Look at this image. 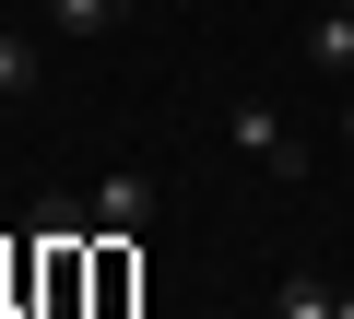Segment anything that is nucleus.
<instances>
[{
    "instance_id": "f257e3e1",
    "label": "nucleus",
    "mask_w": 354,
    "mask_h": 319,
    "mask_svg": "<svg viewBox=\"0 0 354 319\" xmlns=\"http://www.w3.org/2000/svg\"><path fill=\"white\" fill-rule=\"evenodd\" d=\"M83 213H95V237H142V225H153V178H142V166H106Z\"/></svg>"
},
{
    "instance_id": "f03ea898",
    "label": "nucleus",
    "mask_w": 354,
    "mask_h": 319,
    "mask_svg": "<svg viewBox=\"0 0 354 319\" xmlns=\"http://www.w3.org/2000/svg\"><path fill=\"white\" fill-rule=\"evenodd\" d=\"M236 154H248L260 178H295V166H307V154H295V130H283L272 107H236Z\"/></svg>"
},
{
    "instance_id": "39448f33",
    "label": "nucleus",
    "mask_w": 354,
    "mask_h": 319,
    "mask_svg": "<svg viewBox=\"0 0 354 319\" xmlns=\"http://www.w3.org/2000/svg\"><path fill=\"white\" fill-rule=\"evenodd\" d=\"M272 319H342V295H330L319 272H283V284H272Z\"/></svg>"
},
{
    "instance_id": "7ed1b4c3",
    "label": "nucleus",
    "mask_w": 354,
    "mask_h": 319,
    "mask_svg": "<svg viewBox=\"0 0 354 319\" xmlns=\"http://www.w3.org/2000/svg\"><path fill=\"white\" fill-rule=\"evenodd\" d=\"M307 71H319V83H354V12H342V0L307 12Z\"/></svg>"
},
{
    "instance_id": "423d86ee",
    "label": "nucleus",
    "mask_w": 354,
    "mask_h": 319,
    "mask_svg": "<svg viewBox=\"0 0 354 319\" xmlns=\"http://www.w3.org/2000/svg\"><path fill=\"white\" fill-rule=\"evenodd\" d=\"M36 95V36H0V107Z\"/></svg>"
},
{
    "instance_id": "20e7f679",
    "label": "nucleus",
    "mask_w": 354,
    "mask_h": 319,
    "mask_svg": "<svg viewBox=\"0 0 354 319\" xmlns=\"http://www.w3.org/2000/svg\"><path fill=\"white\" fill-rule=\"evenodd\" d=\"M130 284H142L130 237H95V307H130Z\"/></svg>"
},
{
    "instance_id": "0eeeda50",
    "label": "nucleus",
    "mask_w": 354,
    "mask_h": 319,
    "mask_svg": "<svg viewBox=\"0 0 354 319\" xmlns=\"http://www.w3.org/2000/svg\"><path fill=\"white\" fill-rule=\"evenodd\" d=\"M48 24H59V36H106V24H118V0H48Z\"/></svg>"
},
{
    "instance_id": "1a4fd4ad",
    "label": "nucleus",
    "mask_w": 354,
    "mask_h": 319,
    "mask_svg": "<svg viewBox=\"0 0 354 319\" xmlns=\"http://www.w3.org/2000/svg\"><path fill=\"white\" fill-rule=\"evenodd\" d=\"M342 12H354V0H342Z\"/></svg>"
},
{
    "instance_id": "6e6552de",
    "label": "nucleus",
    "mask_w": 354,
    "mask_h": 319,
    "mask_svg": "<svg viewBox=\"0 0 354 319\" xmlns=\"http://www.w3.org/2000/svg\"><path fill=\"white\" fill-rule=\"evenodd\" d=\"M342 319H354V295H342Z\"/></svg>"
}]
</instances>
